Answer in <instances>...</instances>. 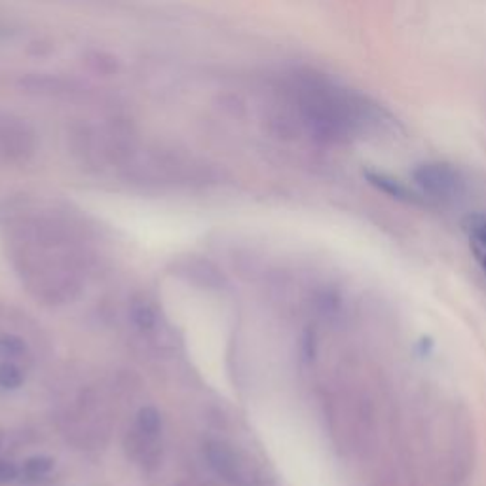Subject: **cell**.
I'll return each mask as SVG.
<instances>
[{"label": "cell", "instance_id": "6da1fadb", "mask_svg": "<svg viewBox=\"0 0 486 486\" xmlns=\"http://www.w3.org/2000/svg\"><path fill=\"white\" fill-rule=\"evenodd\" d=\"M412 179L416 187L426 196L440 202L458 200L463 188H466V185H463V177L456 167L439 162L418 166L412 173Z\"/></svg>", "mask_w": 486, "mask_h": 486}, {"label": "cell", "instance_id": "7a4b0ae2", "mask_svg": "<svg viewBox=\"0 0 486 486\" xmlns=\"http://www.w3.org/2000/svg\"><path fill=\"white\" fill-rule=\"evenodd\" d=\"M35 150L31 127L5 110H0V158L24 160Z\"/></svg>", "mask_w": 486, "mask_h": 486}, {"label": "cell", "instance_id": "3957f363", "mask_svg": "<svg viewBox=\"0 0 486 486\" xmlns=\"http://www.w3.org/2000/svg\"><path fill=\"white\" fill-rule=\"evenodd\" d=\"M171 270L177 278L185 279L190 285L202 287V289L218 291L225 289L228 285L225 272L220 270L215 262L204 257H185L181 260H177Z\"/></svg>", "mask_w": 486, "mask_h": 486}, {"label": "cell", "instance_id": "277c9868", "mask_svg": "<svg viewBox=\"0 0 486 486\" xmlns=\"http://www.w3.org/2000/svg\"><path fill=\"white\" fill-rule=\"evenodd\" d=\"M206 458L209 461L211 470L223 477L228 482H241L243 473H241V463L238 454L230 445H227L225 440H209L206 445Z\"/></svg>", "mask_w": 486, "mask_h": 486}, {"label": "cell", "instance_id": "5b68a950", "mask_svg": "<svg viewBox=\"0 0 486 486\" xmlns=\"http://www.w3.org/2000/svg\"><path fill=\"white\" fill-rule=\"evenodd\" d=\"M365 177H367V181L374 188H379L380 192L395 197V200H401V202H420V197L410 188H407L401 181L393 179V177H390L386 173H380V171H365Z\"/></svg>", "mask_w": 486, "mask_h": 486}, {"label": "cell", "instance_id": "8992f818", "mask_svg": "<svg viewBox=\"0 0 486 486\" xmlns=\"http://www.w3.org/2000/svg\"><path fill=\"white\" fill-rule=\"evenodd\" d=\"M129 316H131V321H134V325L139 330H143V333H150V330H154V327H157V323H158L157 310H154L148 300H136L134 304H131Z\"/></svg>", "mask_w": 486, "mask_h": 486}, {"label": "cell", "instance_id": "52a82bcc", "mask_svg": "<svg viewBox=\"0 0 486 486\" xmlns=\"http://www.w3.org/2000/svg\"><path fill=\"white\" fill-rule=\"evenodd\" d=\"M137 428L143 435H158L162 430V416L154 407H141L137 412Z\"/></svg>", "mask_w": 486, "mask_h": 486}, {"label": "cell", "instance_id": "ba28073f", "mask_svg": "<svg viewBox=\"0 0 486 486\" xmlns=\"http://www.w3.org/2000/svg\"><path fill=\"white\" fill-rule=\"evenodd\" d=\"M52 470H54V460L52 458H48V456H33L29 460H25L24 468H21V475L31 479V481H36V479L50 475Z\"/></svg>", "mask_w": 486, "mask_h": 486}, {"label": "cell", "instance_id": "9c48e42d", "mask_svg": "<svg viewBox=\"0 0 486 486\" xmlns=\"http://www.w3.org/2000/svg\"><path fill=\"white\" fill-rule=\"evenodd\" d=\"M463 227H466L471 246H479V248L486 249V215L477 213V215L468 217Z\"/></svg>", "mask_w": 486, "mask_h": 486}, {"label": "cell", "instance_id": "30bf717a", "mask_svg": "<svg viewBox=\"0 0 486 486\" xmlns=\"http://www.w3.org/2000/svg\"><path fill=\"white\" fill-rule=\"evenodd\" d=\"M25 382V372L21 370L15 363L5 361L0 363V388L5 390H17Z\"/></svg>", "mask_w": 486, "mask_h": 486}, {"label": "cell", "instance_id": "8fae6325", "mask_svg": "<svg viewBox=\"0 0 486 486\" xmlns=\"http://www.w3.org/2000/svg\"><path fill=\"white\" fill-rule=\"evenodd\" d=\"M29 351L27 342L17 335H3L0 337V356L8 359H21Z\"/></svg>", "mask_w": 486, "mask_h": 486}, {"label": "cell", "instance_id": "7c38bea8", "mask_svg": "<svg viewBox=\"0 0 486 486\" xmlns=\"http://www.w3.org/2000/svg\"><path fill=\"white\" fill-rule=\"evenodd\" d=\"M21 475V470L8 460H0V484L14 482Z\"/></svg>", "mask_w": 486, "mask_h": 486}, {"label": "cell", "instance_id": "4fadbf2b", "mask_svg": "<svg viewBox=\"0 0 486 486\" xmlns=\"http://www.w3.org/2000/svg\"><path fill=\"white\" fill-rule=\"evenodd\" d=\"M314 356V337L310 333H306L304 337V358L310 359Z\"/></svg>", "mask_w": 486, "mask_h": 486}, {"label": "cell", "instance_id": "5bb4252c", "mask_svg": "<svg viewBox=\"0 0 486 486\" xmlns=\"http://www.w3.org/2000/svg\"><path fill=\"white\" fill-rule=\"evenodd\" d=\"M0 447H3V435H0Z\"/></svg>", "mask_w": 486, "mask_h": 486}]
</instances>
